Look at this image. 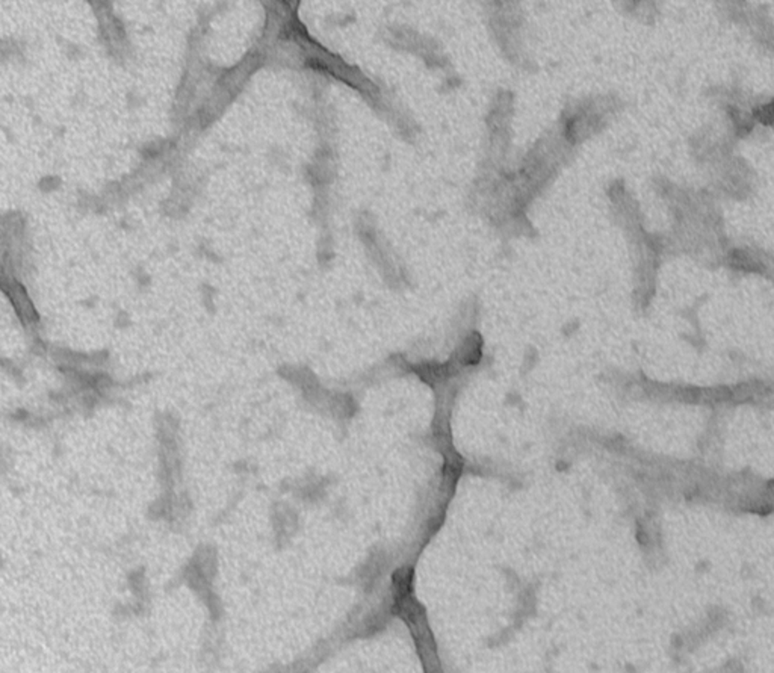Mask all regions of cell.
I'll return each instance as SVG.
<instances>
[{
  "label": "cell",
  "mask_w": 774,
  "mask_h": 673,
  "mask_svg": "<svg viewBox=\"0 0 774 673\" xmlns=\"http://www.w3.org/2000/svg\"><path fill=\"white\" fill-rule=\"evenodd\" d=\"M755 119L764 124H774V100L771 103L757 108L755 111Z\"/></svg>",
  "instance_id": "6da1fadb"
},
{
  "label": "cell",
  "mask_w": 774,
  "mask_h": 673,
  "mask_svg": "<svg viewBox=\"0 0 774 673\" xmlns=\"http://www.w3.org/2000/svg\"><path fill=\"white\" fill-rule=\"evenodd\" d=\"M770 492H771V494L774 495V481H773V483L770 484Z\"/></svg>",
  "instance_id": "7a4b0ae2"
}]
</instances>
